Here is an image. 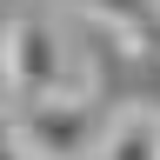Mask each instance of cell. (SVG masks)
I'll return each mask as SVG.
<instances>
[{
	"label": "cell",
	"instance_id": "cell-1",
	"mask_svg": "<svg viewBox=\"0 0 160 160\" xmlns=\"http://www.w3.org/2000/svg\"><path fill=\"white\" fill-rule=\"evenodd\" d=\"M100 133H107V113L87 93H47V100L20 107L27 160H87V153H100Z\"/></svg>",
	"mask_w": 160,
	"mask_h": 160
},
{
	"label": "cell",
	"instance_id": "cell-2",
	"mask_svg": "<svg viewBox=\"0 0 160 160\" xmlns=\"http://www.w3.org/2000/svg\"><path fill=\"white\" fill-rule=\"evenodd\" d=\"M67 47H60V33L47 27L40 13H20L7 40H0V73H7V87L20 100H47V93H80L73 80H67Z\"/></svg>",
	"mask_w": 160,
	"mask_h": 160
},
{
	"label": "cell",
	"instance_id": "cell-3",
	"mask_svg": "<svg viewBox=\"0 0 160 160\" xmlns=\"http://www.w3.org/2000/svg\"><path fill=\"white\" fill-rule=\"evenodd\" d=\"M100 160H160V113H120L100 133Z\"/></svg>",
	"mask_w": 160,
	"mask_h": 160
},
{
	"label": "cell",
	"instance_id": "cell-4",
	"mask_svg": "<svg viewBox=\"0 0 160 160\" xmlns=\"http://www.w3.org/2000/svg\"><path fill=\"white\" fill-rule=\"evenodd\" d=\"M0 160H27V140H20V113L0 107Z\"/></svg>",
	"mask_w": 160,
	"mask_h": 160
}]
</instances>
